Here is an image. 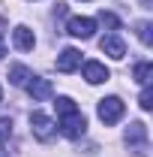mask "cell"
Returning <instances> with one entry per match:
<instances>
[{
  "label": "cell",
  "instance_id": "obj_1",
  "mask_svg": "<svg viewBox=\"0 0 153 157\" xmlns=\"http://www.w3.org/2000/svg\"><path fill=\"white\" fill-rule=\"evenodd\" d=\"M54 109H57V115H60V133H63V136H66V139L84 136V130H87V118L81 115V109H78L72 100H69V97H57Z\"/></svg>",
  "mask_w": 153,
  "mask_h": 157
},
{
  "label": "cell",
  "instance_id": "obj_2",
  "mask_svg": "<svg viewBox=\"0 0 153 157\" xmlns=\"http://www.w3.org/2000/svg\"><path fill=\"white\" fill-rule=\"evenodd\" d=\"M96 112H99V121L102 124H117L123 118V112H126V106H123L120 97H105V100H99Z\"/></svg>",
  "mask_w": 153,
  "mask_h": 157
},
{
  "label": "cell",
  "instance_id": "obj_3",
  "mask_svg": "<svg viewBox=\"0 0 153 157\" xmlns=\"http://www.w3.org/2000/svg\"><path fill=\"white\" fill-rule=\"evenodd\" d=\"M30 130H33V136H36L39 142H48V139L57 133V124L45 115V112H33V115H30Z\"/></svg>",
  "mask_w": 153,
  "mask_h": 157
},
{
  "label": "cell",
  "instance_id": "obj_4",
  "mask_svg": "<svg viewBox=\"0 0 153 157\" xmlns=\"http://www.w3.org/2000/svg\"><path fill=\"white\" fill-rule=\"evenodd\" d=\"M126 142H129V148H135V154H138V157H147V127H144L141 121L129 124V130H126Z\"/></svg>",
  "mask_w": 153,
  "mask_h": 157
},
{
  "label": "cell",
  "instance_id": "obj_5",
  "mask_svg": "<svg viewBox=\"0 0 153 157\" xmlns=\"http://www.w3.org/2000/svg\"><path fill=\"white\" fill-rule=\"evenodd\" d=\"M66 30H69L75 39H90V36L96 33V21H93V18H81V15H75V18H69Z\"/></svg>",
  "mask_w": 153,
  "mask_h": 157
},
{
  "label": "cell",
  "instance_id": "obj_6",
  "mask_svg": "<svg viewBox=\"0 0 153 157\" xmlns=\"http://www.w3.org/2000/svg\"><path fill=\"white\" fill-rule=\"evenodd\" d=\"M99 48L114 60H123V55H126V45H123V39L117 36V33H105V36L99 39Z\"/></svg>",
  "mask_w": 153,
  "mask_h": 157
},
{
  "label": "cell",
  "instance_id": "obj_7",
  "mask_svg": "<svg viewBox=\"0 0 153 157\" xmlns=\"http://www.w3.org/2000/svg\"><path fill=\"white\" fill-rule=\"evenodd\" d=\"M24 88H27V94L36 100V103H39V100H48L51 94H54L51 82H48V78H39V76H33L30 82H27V85H24Z\"/></svg>",
  "mask_w": 153,
  "mask_h": 157
},
{
  "label": "cell",
  "instance_id": "obj_8",
  "mask_svg": "<svg viewBox=\"0 0 153 157\" xmlns=\"http://www.w3.org/2000/svg\"><path fill=\"white\" fill-rule=\"evenodd\" d=\"M84 78H87L90 85H102V82L111 78V73H108L105 63H99V60H87V63H84Z\"/></svg>",
  "mask_w": 153,
  "mask_h": 157
},
{
  "label": "cell",
  "instance_id": "obj_9",
  "mask_svg": "<svg viewBox=\"0 0 153 157\" xmlns=\"http://www.w3.org/2000/svg\"><path fill=\"white\" fill-rule=\"evenodd\" d=\"M81 67V52L78 48H63L57 55V73H72Z\"/></svg>",
  "mask_w": 153,
  "mask_h": 157
},
{
  "label": "cell",
  "instance_id": "obj_10",
  "mask_svg": "<svg viewBox=\"0 0 153 157\" xmlns=\"http://www.w3.org/2000/svg\"><path fill=\"white\" fill-rule=\"evenodd\" d=\"M12 42H15V48H18V52H30V48L36 45V36H33V30H30V27L18 24V27L12 30Z\"/></svg>",
  "mask_w": 153,
  "mask_h": 157
},
{
  "label": "cell",
  "instance_id": "obj_11",
  "mask_svg": "<svg viewBox=\"0 0 153 157\" xmlns=\"http://www.w3.org/2000/svg\"><path fill=\"white\" fill-rule=\"evenodd\" d=\"M33 78V73L27 70V67H21V63H15V67H9V82L12 85H18V88H24L27 82Z\"/></svg>",
  "mask_w": 153,
  "mask_h": 157
},
{
  "label": "cell",
  "instance_id": "obj_12",
  "mask_svg": "<svg viewBox=\"0 0 153 157\" xmlns=\"http://www.w3.org/2000/svg\"><path fill=\"white\" fill-rule=\"evenodd\" d=\"M135 82L138 85H150V76H153V63L150 60H141V63H135Z\"/></svg>",
  "mask_w": 153,
  "mask_h": 157
},
{
  "label": "cell",
  "instance_id": "obj_13",
  "mask_svg": "<svg viewBox=\"0 0 153 157\" xmlns=\"http://www.w3.org/2000/svg\"><path fill=\"white\" fill-rule=\"evenodd\" d=\"M138 106H141L144 112L153 109V91H150V85H144V91H141V97H138Z\"/></svg>",
  "mask_w": 153,
  "mask_h": 157
},
{
  "label": "cell",
  "instance_id": "obj_14",
  "mask_svg": "<svg viewBox=\"0 0 153 157\" xmlns=\"http://www.w3.org/2000/svg\"><path fill=\"white\" fill-rule=\"evenodd\" d=\"M138 39H141L144 45H150V42H153V33H150V21H138Z\"/></svg>",
  "mask_w": 153,
  "mask_h": 157
},
{
  "label": "cell",
  "instance_id": "obj_15",
  "mask_svg": "<svg viewBox=\"0 0 153 157\" xmlns=\"http://www.w3.org/2000/svg\"><path fill=\"white\" fill-rule=\"evenodd\" d=\"M99 21L105 27H111V30H120V18H117L114 12H99Z\"/></svg>",
  "mask_w": 153,
  "mask_h": 157
},
{
  "label": "cell",
  "instance_id": "obj_16",
  "mask_svg": "<svg viewBox=\"0 0 153 157\" xmlns=\"http://www.w3.org/2000/svg\"><path fill=\"white\" fill-rule=\"evenodd\" d=\"M9 136H12V121L9 118H0V142H6Z\"/></svg>",
  "mask_w": 153,
  "mask_h": 157
},
{
  "label": "cell",
  "instance_id": "obj_17",
  "mask_svg": "<svg viewBox=\"0 0 153 157\" xmlns=\"http://www.w3.org/2000/svg\"><path fill=\"white\" fill-rule=\"evenodd\" d=\"M6 55V45H3V36H0V58Z\"/></svg>",
  "mask_w": 153,
  "mask_h": 157
},
{
  "label": "cell",
  "instance_id": "obj_18",
  "mask_svg": "<svg viewBox=\"0 0 153 157\" xmlns=\"http://www.w3.org/2000/svg\"><path fill=\"white\" fill-rule=\"evenodd\" d=\"M0 157H9V154H6V151H3V148H0Z\"/></svg>",
  "mask_w": 153,
  "mask_h": 157
},
{
  "label": "cell",
  "instance_id": "obj_19",
  "mask_svg": "<svg viewBox=\"0 0 153 157\" xmlns=\"http://www.w3.org/2000/svg\"><path fill=\"white\" fill-rule=\"evenodd\" d=\"M3 24H6V21H3V18H0V27H3Z\"/></svg>",
  "mask_w": 153,
  "mask_h": 157
},
{
  "label": "cell",
  "instance_id": "obj_20",
  "mask_svg": "<svg viewBox=\"0 0 153 157\" xmlns=\"http://www.w3.org/2000/svg\"><path fill=\"white\" fill-rule=\"evenodd\" d=\"M0 97H3V91H0Z\"/></svg>",
  "mask_w": 153,
  "mask_h": 157
}]
</instances>
